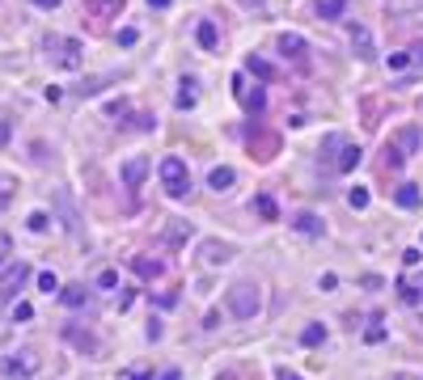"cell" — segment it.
<instances>
[{
  "instance_id": "6da1fadb",
  "label": "cell",
  "mask_w": 423,
  "mask_h": 380,
  "mask_svg": "<svg viewBox=\"0 0 423 380\" xmlns=\"http://www.w3.org/2000/svg\"><path fill=\"white\" fill-rule=\"evenodd\" d=\"M419 144H423V131H419L415 123H407L402 131L385 144V169H402L407 157H415V152H419Z\"/></svg>"
},
{
  "instance_id": "7a4b0ae2",
  "label": "cell",
  "mask_w": 423,
  "mask_h": 380,
  "mask_svg": "<svg viewBox=\"0 0 423 380\" xmlns=\"http://www.w3.org/2000/svg\"><path fill=\"white\" fill-rule=\"evenodd\" d=\"M161 186H165L169 199H186L191 194V169H186L182 157H165L161 161Z\"/></svg>"
},
{
  "instance_id": "3957f363",
  "label": "cell",
  "mask_w": 423,
  "mask_h": 380,
  "mask_svg": "<svg viewBox=\"0 0 423 380\" xmlns=\"http://www.w3.org/2000/svg\"><path fill=\"white\" fill-rule=\"evenodd\" d=\"M258 309H263V296H258L254 283H233V288H229V313H233L237 321L258 317Z\"/></svg>"
},
{
  "instance_id": "277c9868",
  "label": "cell",
  "mask_w": 423,
  "mask_h": 380,
  "mask_svg": "<svg viewBox=\"0 0 423 380\" xmlns=\"http://www.w3.org/2000/svg\"><path fill=\"white\" fill-rule=\"evenodd\" d=\"M43 47H47V60H51L56 68H64V72H77V68H81V42H77V38L51 34Z\"/></svg>"
},
{
  "instance_id": "5b68a950",
  "label": "cell",
  "mask_w": 423,
  "mask_h": 380,
  "mask_svg": "<svg viewBox=\"0 0 423 380\" xmlns=\"http://www.w3.org/2000/svg\"><path fill=\"white\" fill-rule=\"evenodd\" d=\"M26 279H30V266H26V262H13V266L5 270V279H0V304H9V300L21 292Z\"/></svg>"
},
{
  "instance_id": "8992f818",
  "label": "cell",
  "mask_w": 423,
  "mask_h": 380,
  "mask_svg": "<svg viewBox=\"0 0 423 380\" xmlns=\"http://www.w3.org/2000/svg\"><path fill=\"white\" fill-rule=\"evenodd\" d=\"M5 372H9V376H17V380L34 376V372H38V359H34V351H17V355H9V359H5Z\"/></svg>"
},
{
  "instance_id": "52a82bcc",
  "label": "cell",
  "mask_w": 423,
  "mask_h": 380,
  "mask_svg": "<svg viewBox=\"0 0 423 380\" xmlns=\"http://www.w3.org/2000/svg\"><path fill=\"white\" fill-rule=\"evenodd\" d=\"M144 177H148V157H128L123 161V186L128 190H140Z\"/></svg>"
},
{
  "instance_id": "ba28073f",
  "label": "cell",
  "mask_w": 423,
  "mask_h": 380,
  "mask_svg": "<svg viewBox=\"0 0 423 380\" xmlns=\"http://www.w3.org/2000/svg\"><path fill=\"white\" fill-rule=\"evenodd\" d=\"M276 47H280V55H288V60H296V64H305V55H309V42H305L301 34H280Z\"/></svg>"
},
{
  "instance_id": "9c48e42d",
  "label": "cell",
  "mask_w": 423,
  "mask_h": 380,
  "mask_svg": "<svg viewBox=\"0 0 423 380\" xmlns=\"http://www.w3.org/2000/svg\"><path fill=\"white\" fill-rule=\"evenodd\" d=\"M123 5H128V0H85L89 17H97V21H110V17H119V13H123Z\"/></svg>"
},
{
  "instance_id": "30bf717a",
  "label": "cell",
  "mask_w": 423,
  "mask_h": 380,
  "mask_svg": "<svg viewBox=\"0 0 423 380\" xmlns=\"http://www.w3.org/2000/svg\"><path fill=\"white\" fill-rule=\"evenodd\" d=\"M199 253H204L208 266H220V262L233 258V245H229V241H204V249H199Z\"/></svg>"
},
{
  "instance_id": "8fae6325",
  "label": "cell",
  "mask_w": 423,
  "mask_h": 380,
  "mask_svg": "<svg viewBox=\"0 0 423 380\" xmlns=\"http://www.w3.org/2000/svg\"><path fill=\"white\" fill-rule=\"evenodd\" d=\"M191 237H195V228H191L186 220H169V228H165V245L178 249V245H186Z\"/></svg>"
},
{
  "instance_id": "7c38bea8",
  "label": "cell",
  "mask_w": 423,
  "mask_h": 380,
  "mask_svg": "<svg viewBox=\"0 0 423 380\" xmlns=\"http://www.w3.org/2000/svg\"><path fill=\"white\" fill-rule=\"evenodd\" d=\"M352 47H356V55H360V60H377V51H372L368 30H364V25H356V21H352Z\"/></svg>"
},
{
  "instance_id": "4fadbf2b",
  "label": "cell",
  "mask_w": 423,
  "mask_h": 380,
  "mask_svg": "<svg viewBox=\"0 0 423 380\" xmlns=\"http://www.w3.org/2000/svg\"><path fill=\"white\" fill-rule=\"evenodd\" d=\"M313 13H317L322 21H339V17L347 13V0H313Z\"/></svg>"
},
{
  "instance_id": "5bb4252c",
  "label": "cell",
  "mask_w": 423,
  "mask_h": 380,
  "mask_svg": "<svg viewBox=\"0 0 423 380\" xmlns=\"http://www.w3.org/2000/svg\"><path fill=\"white\" fill-rule=\"evenodd\" d=\"M237 97H241V106L250 110V114H263L267 110V93L254 85V89H237Z\"/></svg>"
},
{
  "instance_id": "9a60e30c",
  "label": "cell",
  "mask_w": 423,
  "mask_h": 380,
  "mask_svg": "<svg viewBox=\"0 0 423 380\" xmlns=\"http://www.w3.org/2000/svg\"><path fill=\"white\" fill-rule=\"evenodd\" d=\"M233 182H237V173H233L229 165H216V169L208 173V186H212V190H229Z\"/></svg>"
},
{
  "instance_id": "2e32d148",
  "label": "cell",
  "mask_w": 423,
  "mask_h": 380,
  "mask_svg": "<svg viewBox=\"0 0 423 380\" xmlns=\"http://www.w3.org/2000/svg\"><path fill=\"white\" fill-rule=\"evenodd\" d=\"M195 38H199V47H204V51H216V47H220V34H216L212 21H199V25H195Z\"/></svg>"
},
{
  "instance_id": "e0dca14e",
  "label": "cell",
  "mask_w": 423,
  "mask_h": 380,
  "mask_svg": "<svg viewBox=\"0 0 423 380\" xmlns=\"http://www.w3.org/2000/svg\"><path fill=\"white\" fill-rule=\"evenodd\" d=\"M292 228H296V233H305V237H322V228H326V224H322V220H317L313 212H301Z\"/></svg>"
},
{
  "instance_id": "ac0fdd59",
  "label": "cell",
  "mask_w": 423,
  "mask_h": 380,
  "mask_svg": "<svg viewBox=\"0 0 423 380\" xmlns=\"http://www.w3.org/2000/svg\"><path fill=\"white\" fill-rule=\"evenodd\" d=\"M343 144H347V140H343L339 131H335V136H326V140H322V161H326L330 169H335V161H339V152H343Z\"/></svg>"
},
{
  "instance_id": "d6986e66",
  "label": "cell",
  "mask_w": 423,
  "mask_h": 380,
  "mask_svg": "<svg viewBox=\"0 0 423 380\" xmlns=\"http://www.w3.org/2000/svg\"><path fill=\"white\" fill-rule=\"evenodd\" d=\"M356 165H360V148H356V144H343V152H339L335 169H339V173H352Z\"/></svg>"
},
{
  "instance_id": "ffe728a7",
  "label": "cell",
  "mask_w": 423,
  "mask_h": 380,
  "mask_svg": "<svg viewBox=\"0 0 423 380\" xmlns=\"http://www.w3.org/2000/svg\"><path fill=\"white\" fill-rule=\"evenodd\" d=\"M254 212H258L267 224H276V220H280V207H276V199H271V194H254Z\"/></svg>"
},
{
  "instance_id": "44dd1931",
  "label": "cell",
  "mask_w": 423,
  "mask_h": 380,
  "mask_svg": "<svg viewBox=\"0 0 423 380\" xmlns=\"http://www.w3.org/2000/svg\"><path fill=\"white\" fill-rule=\"evenodd\" d=\"M394 199H398V207H419V199H423V194H419V186H411V182H407V186H398V190H394Z\"/></svg>"
},
{
  "instance_id": "7402d4cb",
  "label": "cell",
  "mask_w": 423,
  "mask_h": 380,
  "mask_svg": "<svg viewBox=\"0 0 423 380\" xmlns=\"http://www.w3.org/2000/svg\"><path fill=\"white\" fill-rule=\"evenodd\" d=\"M132 270H136L140 279H157V275H161L165 266H161L157 258H153V262H148V258H132Z\"/></svg>"
},
{
  "instance_id": "603a6c76",
  "label": "cell",
  "mask_w": 423,
  "mask_h": 380,
  "mask_svg": "<svg viewBox=\"0 0 423 380\" xmlns=\"http://www.w3.org/2000/svg\"><path fill=\"white\" fill-rule=\"evenodd\" d=\"M245 68H250V72L258 76V81H276V76H280L276 68H271L267 60H258V55H250V60H245Z\"/></svg>"
},
{
  "instance_id": "cb8c5ba5",
  "label": "cell",
  "mask_w": 423,
  "mask_h": 380,
  "mask_svg": "<svg viewBox=\"0 0 423 380\" xmlns=\"http://www.w3.org/2000/svg\"><path fill=\"white\" fill-rule=\"evenodd\" d=\"M60 300L68 304V309H81V304L89 300V292H85L81 283H72V288H64V292H60Z\"/></svg>"
},
{
  "instance_id": "d4e9b609",
  "label": "cell",
  "mask_w": 423,
  "mask_h": 380,
  "mask_svg": "<svg viewBox=\"0 0 423 380\" xmlns=\"http://www.w3.org/2000/svg\"><path fill=\"white\" fill-rule=\"evenodd\" d=\"M398 296H402L407 304H419V296H423V283H411V279H402V283H398Z\"/></svg>"
},
{
  "instance_id": "484cf974",
  "label": "cell",
  "mask_w": 423,
  "mask_h": 380,
  "mask_svg": "<svg viewBox=\"0 0 423 380\" xmlns=\"http://www.w3.org/2000/svg\"><path fill=\"white\" fill-rule=\"evenodd\" d=\"M301 342H305V346H317V342H326V325H317V321H313V325H305Z\"/></svg>"
},
{
  "instance_id": "4316f807",
  "label": "cell",
  "mask_w": 423,
  "mask_h": 380,
  "mask_svg": "<svg viewBox=\"0 0 423 380\" xmlns=\"http://www.w3.org/2000/svg\"><path fill=\"white\" fill-rule=\"evenodd\" d=\"M195 89H199L195 81H182V93H178V110H191V106H195Z\"/></svg>"
},
{
  "instance_id": "83f0119b",
  "label": "cell",
  "mask_w": 423,
  "mask_h": 380,
  "mask_svg": "<svg viewBox=\"0 0 423 380\" xmlns=\"http://www.w3.org/2000/svg\"><path fill=\"white\" fill-rule=\"evenodd\" d=\"M347 203H352L356 212H364V207H368V190H364V186H356V190H347Z\"/></svg>"
},
{
  "instance_id": "f1b7e54d",
  "label": "cell",
  "mask_w": 423,
  "mask_h": 380,
  "mask_svg": "<svg viewBox=\"0 0 423 380\" xmlns=\"http://www.w3.org/2000/svg\"><path fill=\"white\" fill-rule=\"evenodd\" d=\"M38 288H43L47 296H51V292H60V279H56L51 270H43V275H38Z\"/></svg>"
},
{
  "instance_id": "f546056e",
  "label": "cell",
  "mask_w": 423,
  "mask_h": 380,
  "mask_svg": "<svg viewBox=\"0 0 423 380\" xmlns=\"http://www.w3.org/2000/svg\"><path fill=\"white\" fill-rule=\"evenodd\" d=\"M26 224H30V233H47V224H51V220H47V212H34Z\"/></svg>"
},
{
  "instance_id": "4dcf8cb0",
  "label": "cell",
  "mask_w": 423,
  "mask_h": 380,
  "mask_svg": "<svg viewBox=\"0 0 423 380\" xmlns=\"http://www.w3.org/2000/svg\"><path fill=\"white\" fill-rule=\"evenodd\" d=\"M389 68H394V72H402V68H411V55H407V51H398V55H389Z\"/></svg>"
},
{
  "instance_id": "1f68e13d",
  "label": "cell",
  "mask_w": 423,
  "mask_h": 380,
  "mask_svg": "<svg viewBox=\"0 0 423 380\" xmlns=\"http://www.w3.org/2000/svg\"><path fill=\"white\" fill-rule=\"evenodd\" d=\"M97 288H119V275H114V270H102V275H97Z\"/></svg>"
},
{
  "instance_id": "d6a6232c",
  "label": "cell",
  "mask_w": 423,
  "mask_h": 380,
  "mask_svg": "<svg viewBox=\"0 0 423 380\" xmlns=\"http://www.w3.org/2000/svg\"><path fill=\"white\" fill-rule=\"evenodd\" d=\"M407 55H411V64H415V68H419V72H423V42H415V47H411V51H407Z\"/></svg>"
},
{
  "instance_id": "836d02e7",
  "label": "cell",
  "mask_w": 423,
  "mask_h": 380,
  "mask_svg": "<svg viewBox=\"0 0 423 380\" xmlns=\"http://www.w3.org/2000/svg\"><path fill=\"white\" fill-rule=\"evenodd\" d=\"M364 338H368V342H385V329H381V321H377V325H372V329H368V334H364Z\"/></svg>"
},
{
  "instance_id": "e575fe53",
  "label": "cell",
  "mask_w": 423,
  "mask_h": 380,
  "mask_svg": "<svg viewBox=\"0 0 423 380\" xmlns=\"http://www.w3.org/2000/svg\"><path fill=\"white\" fill-rule=\"evenodd\" d=\"M402 262H407V266H419V262H423V253H419V249H407V253H402Z\"/></svg>"
},
{
  "instance_id": "d590c367",
  "label": "cell",
  "mask_w": 423,
  "mask_h": 380,
  "mask_svg": "<svg viewBox=\"0 0 423 380\" xmlns=\"http://www.w3.org/2000/svg\"><path fill=\"white\" fill-rule=\"evenodd\" d=\"M30 313H34L30 304H17V309H13V317H17V321H30Z\"/></svg>"
},
{
  "instance_id": "8d00e7d4",
  "label": "cell",
  "mask_w": 423,
  "mask_h": 380,
  "mask_svg": "<svg viewBox=\"0 0 423 380\" xmlns=\"http://www.w3.org/2000/svg\"><path fill=\"white\" fill-rule=\"evenodd\" d=\"M9 186H13L9 177H0V207H5V203H9Z\"/></svg>"
},
{
  "instance_id": "74e56055",
  "label": "cell",
  "mask_w": 423,
  "mask_h": 380,
  "mask_svg": "<svg viewBox=\"0 0 423 380\" xmlns=\"http://www.w3.org/2000/svg\"><path fill=\"white\" fill-rule=\"evenodd\" d=\"M136 38H140V34H136V30H119V42H123V47H132V42H136Z\"/></svg>"
},
{
  "instance_id": "f35d334b",
  "label": "cell",
  "mask_w": 423,
  "mask_h": 380,
  "mask_svg": "<svg viewBox=\"0 0 423 380\" xmlns=\"http://www.w3.org/2000/svg\"><path fill=\"white\" fill-rule=\"evenodd\" d=\"M9 131H13V127H9V118H0V144L9 140Z\"/></svg>"
},
{
  "instance_id": "ab89813d",
  "label": "cell",
  "mask_w": 423,
  "mask_h": 380,
  "mask_svg": "<svg viewBox=\"0 0 423 380\" xmlns=\"http://www.w3.org/2000/svg\"><path fill=\"white\" fill-rule=\"evenodd\" d=\"M30 5H38V9H60V0H30Z\"/></svg>"
},
{
  "instance_id": "60d3db41",
  "label": "cell",
  "mask_w": 423,
  "mask_h": 380,
  "mask_svg": "<svg viewBox=\"0 0 423 380\" xmlns=\"http://www.w3.org/2000/svg\"><path fill=\"white\" fill-rule=\"evenodd\" d=\"M276 380H301V376H296V372H288V368H280V372H276Z\"/></svg>"
},
{
  "instance_id": "b9f144b4",
  "label": "cell",
  "mask_w": 423,
  "mask_h": 380,
  "mask_svg": "<svg viewBox=\"0 0 423 380\" xmlns=\"http://www.w3.org/2000/svg\"><path fill=\"white\" fill-rule=\"evenodd\" d=\"M173 0H148V9H169Z\"/></svg>"
},
{
  "instance_id": "7bdbcfd3",
  "label": "cell",
  "mask_w": 423,
  "mask_h": 380,
  "mask_svg": "<svg viewBox=\"0 0 423 380\" xmlns=\"http://www.w3.org/2000/svg\"><path fill=\"white\" fill-rule=\"evenodd\" d=\"M9 266H13V262H9V253H5V249H0V270H9Z\"/></svg>"
},
{
  "instance_id": "ee69618b",
  "label": "cell",
  "mask_w": 423,
  "mask_h": 380,
  "mask_svg": "<svg viewBox=\"0 0 423 380\" xmlns=\"http://www.w3.org/2000/svg\"><path fill=\"white\" fill-rule=\"evenodd\" d=\"M220 380H237V376H233V372H225V376H220Z\"/></svg>"
},
{
  "instance_id": "f6af8a7d",
  "label": "cell",
  "mask_w": 423,
  "mask_h": 380,
  "mask_svg": "<svg viewBox=\"0 0 423 380\" xmlns=\"http://www.w3.org/2000/svg\"><path fill=\"white\" fill-rule=\"evenodd\" d=\"M241 5H263V0H241Z\"/></svg>"
},
{
  "instance_id": "bcb514c9",
  "label": "cell",
  "mask_w": 423,
  "mask_h": 380,
  "mask_svg": "<svg viewBox=\"0 0 423 380\" xmlns=\"http://www.w3.org/2000/svg\"><path fill=\"white\" fill-rule=\"evenodd\" d=\"M419 321H423V304H419Z\"/></svg>"
},
{
  "instance_id": "7dc6e473",
  "label": "cell",
  "mask_w": 423,
  "mask_h": 380,
  "mask_svg": "<svg viewBox=\"0 0 423 380\" xmlns=\"http://www.w3.org/2000/svg\"><path fill=\"white\" fill-rule=\"evenodd\" d=\"M394 380H411V376H394Z\"/></svg>"
}]
</instances>
